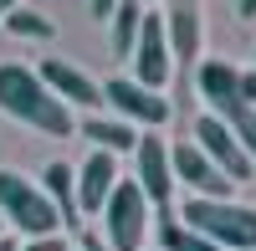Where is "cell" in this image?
Returning <instances> with one entry per match:
<instances>
[{
    "instance_id": "cell-3",
    "label": "cell",
    "mask_w": 256,
    "mask_h": 251,
    "mask_svg": "<svg viewBox=\"0 0 256 251\" xmlns=\"http://www.w3.org/2000/svg\"><path fill=\"white\" fill-rule=\"evenodd\" d=\"M102 231H108V251H144V236H148V220H154V205L144 200V190L134 180L113 184V195L102 200Z\"/></svg>"
},
{
    "instance_id": "cell-12",
    "label": "cell",
    "mask_w": 256,
    "mask_h": 251,
    "mask_svg": "<svg viewBox=\"0 0 256 251\" xmlns=\"http://www.w3.org/2000/svg\"><path fill=\"white\" fill-rule=\"evenodd\" d=\"M164 20V41L174 56H200V0H169V16Z\"/></svg>"
},
{
    "instance_id": "cell-9",
    "label": "cell",
    "mask_w": 256,
    "mask_h": 251,
    "mask_svg": "<svg viewBox=\"0 0 256 251\" xmlns=\"http://www.w3.org/2000/svg\"><path fill=\"white\" fill-rule=\"evenodd\" d=\"M36 77L46 82L52 98L67 102V108H72V102H77V108H98V102H102V88H98V82L82 72V67H72V62H62V56H46Z\"/></svg>"
},
{
    "instance_id": "cell-5",
    "label": "cell",
    "mask_w": 256,
    "mask_h": 251,
    "mask_svg": "<svg viewBox=\"0 0 256 251\" xmlns=\"http://www.w3.org/2000/svg\"><path fill=\"white\" fill-rule=\"evenodd\" d=\"M190 144H195V149H200L210 164H216V170H220L230 184H246V180L256 174V164L241 154V144L226 134V123H220L216 113H205V118L195 123V138H190Z\"/></svg>"
},
{
    "instance_id": "cell-24",
    "label": "cell",
    "mask_w": 256,
    "mask_h": 251,
    "mask_svg": "<svg viewBox=\"0 0 256 251\" xmlns=\"http://www.w3.org/2000/svg\"><path fill=\"white\" fill-rule=\"evenodd\" d=\"M236 10H241V20H246V16H256V0H236Z\"/></svg>"
},
{
    "instance_id": "cell-28",
    "label": "cell",
    "mask_w": 256,
    "mask_h": 251,
    "mask_svg": "<svg viewBox=\"0 0 256 251\" xmlns=\"http://www.w3.org/2000/svg\"><path fill=\"white\" fill-rule=\"evenodd\" d=\"M138 6H144V0H138Z\"/></svg>"
},
{
    "instance_id": "cell-25",
    "label": "cell",
    "mask_w": 256,
    "mask_h": 251,
    "mask_svg": "<svg viewBox=\"0 0 256 251\" xmlns=\"http://www.w3.org/2000/svg\"><path fill=\"white\" fill-rule=\"evenodd\" d=\"M10 10H16V0H0V20H6V16H10Z\"/></svg>"
},
{
    "instance_id": "cell-10",
    "label": "cell",
    "mask_w": 256,
    "mask_h": 251,
    "mask_svg": "<svg viewBox=\"0 0 256 251\" xmlns=\"http://www.w3.org/2000/svg\"><path fill=\"white\" fill-rule=\"evenodd\" d=\"M72 184H77V216H98V210H102V200H108V195H113V184H118V159H113V154H102V149H92L88 164L72 174Z\"/></svg>"
},
{
    "instance_id": "cell-13",
    "label": "cell",
    "mask_w": 256,
    "mask_h": 251,
    "mask_svg": "<svg viewBox=\"0 0 256 251\" xmlns=\"http://www.w3.org/2000/svg\"><path fill=\"white\" fill-rule=\"evenodd\" d=\"M82 134H88V138L98 144L102 154H113V159H118V154H134V149H138V134L128 128L123 118H98V113H92V118H82Z\"/></svg>"
},
{
    "instance_id": "cell-6",
    "label": "cell",
    "mask_w": 256,
    "mask_h": 251,
    "mask_svg": "<svg viewBox=\"0 0 256 251\" xmlns=\"http://www.w3.org/2000/svg\"><path fill=\"white\" fill-rule=\"evenodd\" d=\"M138 67V88H148V92H159L164 82H169V41H164V20L159 16H148L144 10V20H138V41H134V56H128Z\"/></svg>"
},
{
    "instance_id": "cell-20",
    "label": "cell",
    "mask_w": 256,
    "mask_h": 251,
    "mask_svg": "<svg viewBox=\"0 0 256 251\" xmlns=\"http://www.w3.org/2000/svg\"><path fill=\"white\" fill-rule=\"evenodd\" d=\"M236 92H241L246 108H256V72H241V77H236Z\"/></svg>"
},
{
    "instance_id": "cell-21",
    "label": "cell",
    "mask_w": 256,
    "mask_h": 251,
    "mask_svg": "<svg viewBox=\"0 0 256 251\" xmlns=\"http://www.w3.org/2000/svg\"><path fill=\"white\" fill-rule=\"evenodd\" d=\"M118 6H123V0H92V16H98V20H102V16H113V10H118Z\"/></svg>"
},
{
    "instance_id": "cell-4",
    "label": "cell",
    "mask_w": 256,
    "mask_h": 251,
    "mask_svg": "<svg viewBox=\"0 0 256 251\" xmlns=\"http://www.w3.org/2000/svg\"><path fill=\"white\" fill-rule=\"evenodd\" d=\"M0 210H6V220H16L31 241H46V236L62 231L56 205L41 195V184H31L26 174H16V170H0Z\"/></svg>"
},
{
    "instance_id": "cell-16",
    "label": "cell",
    "mask_w": 256,
    "mask_h": 251,
    "mask_svg": "<svg viewBox=\"0 0 256 251\" xmlns=\"http://www.w3.org/2000/svg\"><path fill=\"white\" fill-rule=\"evenodd\" d=\"M236 67H230V62H205L200 67V98L210 102V108H216V102H226V98H241L236 92Z\"/></svg>"
},
{
    "instance_id": "cell-19",
    "label": "cell",
    "mask_w": 256,
    "mask_h": 251,
    "mask_svg": "<svg viewBox=\"0 0 256 251\" xmlns=\"http://www.w3.org/2000/svg\"><path fill=\"white\" fill-rule=\"evenodd\" d=\"M6 31H10V36H36V41H46L56 26H52L46 16H36V10H20V6H16V10L6 16Z\"/></svg>"
},
{
    "instance_id": "cell-7",
    "label": "cell",
    "mask_w": 256,
    "mask_h": 251,
    "mask_svg": "<svg viewBox=\"0 0 256 251\" xmlns=\"http://www.w3.org/2000/svg\"><path fill=\"white\" fill-rule=\"evenodd\" d=\"M169 170H174V180H184L190 190H195V200H230V190H236L195 144H174V149H169Z\"/></svg>"
},
{
    "instance_id": "cell-14",
    "label": "cell",
    "mask_w": 256,
    "mask_h": 251,
    "mask_svg": "<svg viewBox=\"0 0 256 251\" xmlns=\"http://www.w3.org/2000/svg\"><path fill=\"white\" fill-rule=\"evenodd\" d=\"M41 195L56 205L62 226H72V220H77V184H72V170H67L62 159H52L46 170H41Z\"/></svg>"
},
{
    "instance_id": "cell-11",
    "label": "cell",
    "mask_w": 256,
    "mask_h": 251,
    "mask_svg": "<svg viewBox=\"0 0 256 251\" xmlns=\"http://www.w3.org/2000/svg\"><path fill=\"white\" fill-rule=\"evenodd\" d=\"M138 190L148 205H169V195H174V170H169V149H164V138H138Z\"/></svg>"
},
{
    "instance_id": "cell-8",
    "label": "cell",
    "mask_w": 256,
    "mask_h": 251,
    "mask_svg": "<svg viewBox=\"0 0 256 251\" xmlns=\"http://www.w3.org/2000/svg\"><path fill=\"white\" fill-rule=\"evenodd\" d=\"M102 102H113L123 123H144V128H159V123L169 118V102H164L159 92L138 88L134 77H113V82H102Z\"/></svg>"
},
{
    "instance_id": "cell-17",
    "label": "cell",
    "mask_w": 256,
    "mask_h": 251,
    "mask_svg": "<svg viewBox=\"0 0 256 251\" xmlns=\"http://www.w3.org/2000/svg\"><path fill=\"white\" fill-rule=\"evenodd\" d=\"M108 20H113V56H134V41H138L144 6H138V0H123V6H118Z\"/></svg>"
},
{
    "instance_id": "cell-2",
    "label": "cell",
    "mask_w": 256,
    "mask_h": 251,
    "mask_svg": "<svg viewBox=\"0 0 256 251\" xmlns=\"http://www.w3.org/2000/svg\"><path fill=\"white\" fill-rule=\"evenodd\" d=\"M184 231L205 236L220 251H256V210L236 200H184V216H174Z\"/></svg>"
},
{
    "instance_id": "cell-23",
    "label": "cell",
    "mask_w": 256,
    "mask_h": 251,
    "mask_svg": "<svg viewBox=\"0 0 256 251\" xmlns=\"http://www.w3.org/2000/svg\"><path fill=\"white\" fill-rule=\"evenodd\" d=\"M82 251H108V246H102L98 236H82Z\"/></svg>"
},
{
    "instance_id": "cell-15",
    "label": "cell",
    "mask_w": 256,
    "mask_h": 251,
    "mask_svg": "<svg viewBox=\"0 0 256 251\" xmlns=\"http://www.w3.org/2000/svg\"><path fill=\"white\" fill-rule=\"evenodd\" d=\"M216 118L226 123V134L241 144V154L256 164V108H246L241 98H226V102H216Z\"/></svg>"
},
{
    "instance_id": "cell-27",
    "label": "cell",
    "mask_w": 256,
    "mask_h": 251,
    "mask_svg": "<svg viewBox=\"0 0 256 251\" xmlns=\"http://www.w3.org/2000/svg\"><path fill=\"white\" fill-rule=\"evenodd\" d=\"M0 236H6V231H0Z\"/></svg>"
},
{
    "instance_id": "cell-1",
    "label": "cell",
    "mask_w": 256,
    "mask_h": 251,
    "mask_svg": "<svg viewBox=\"0 0 256 251\" xmlns=\"http://www.w3.org/2000/svg\"><path fill=\"white\" fill-rule=\"evenodd\" d=\"M0 108H6L16 123H26L36 134H52V138H72V128H77L67 102H56L46 82H41L31 67H16V62L0 67Z\"/></svg>"
},
{
    "instance_id": "cell-22",
    "label": "cell",
    "mask_w": 256,
    "mask_h": 251,
    "mask_svg": "<svg viewBox=\"0 0 256 251\" xmlns=\"http://www.w3.org/2000/svg\"><path fill=\"white\" fill-rule=\"evenodd\" d=\"M26 251H62V241H56V236H46V241H31Z\"/></svg>"
},
{
    "instance_id": "cell-26",
    "label": "cell",
    "mask_w": 256,
    "mask_h": 251,
    "mask_svg": "<svg viewBox=\"0 0 256 251\" xmlns=\"http://www.w3.org/2000/svg\"><path fill=\"white\" fill-rule=\"evenodd\" d=\"M0 251H16V241H10V236H0Z\"/></svg>"
},
{
    "instance_id": "cell-18",
    "label": "cell",
    "mask_w": 256,
    "mask_h": 251,
    "mask_svg": "<svg viewBox=\"0 0 256 251\" xmlns=\"http://www.w3.org/2000/svg\"><path fill=\"white\" fill-rule=\"evenodd\" d=\"M159 241H164V251H220V246H210L205 236L184 231L174 216H159Z\"/></svg>"
}]
</instances>
